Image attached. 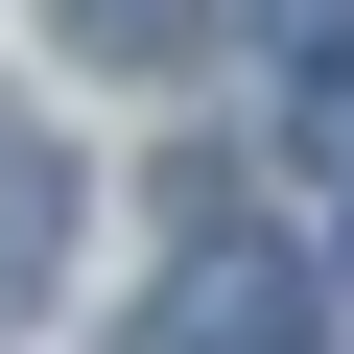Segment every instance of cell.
I'll use <instances>...</instances> for the list:
<instances>
[{
    "mask_svg": "<svg viewBox=\"0 0 354 354\" xmlns=\"http://www.w3.org/2000/svg\"><path fill=\"white\" fill-rule=\"evenodd\" d=\"M165 354H307V260H283V236H189Z\"/></svg>",
    "mask_w": 354,
    "mask_h": 354,
    "instance_id": "6da1fadb",
    "label": "cell"
},
{
    "mask_svg": "<svg viewBox=\"0 0 354 354\" xmlns=\"http://www.w3.org/2000/svg\"><path fill=\"white\" fill-rule=\"evenodd\" d=\"M48 283H71V142H48L24 95H0V330H24Z\"/></svg>",
    "mask_w": 354,
    "mask_h": 354,
    "instance_id": "7a4b0ae2",
    "label": "cell"
},
{
    "mask_svg": "<svg viewBox=\"0 0 354 354\" xmlns=\"http://www.w3.org/2000/svg\"><path fill=\"white\" fill-rule=\"evenodd\" d=\"M283 118H307V165H354V0H307V48H283Z\"/></svg>",
    "mask_w": 354,
    "mask_h": 354,
    "instance_id": "3957f363",
    "label": "cell"
},
{
    "mask_svg": "<svg viewBox=\"0 0 354 354\" xmlns=\"http://www.w3.org/2000/svg\"><path fill=\"white\" fill-rule=\"evenodd\" d=\"M213 24H236V0H71V48H118V71H189Z\"/></svg>",
    "mask_w": 354,
    "mask_h": 354,
    "instance_id": "277c9868",
    "label": "cell"
}]
</instances>
